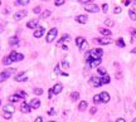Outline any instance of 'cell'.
Returning <instances> with one entry per match:
<instances>
[{
	"mask_svg": "<svg viewBox=\"0 0 136 122\" xmlns=\"http://www.w3.org/2000/svg\"><path fill=\"white\" fill-rule=\"evenodd\" d=\"M11 63H13V60H11V58H10L9 56L5 57V58L3 59V64H5V66H10Z\"/></svg>",
	"mask_w": 136,
	"mask_h": 122,
	"instance_id": "cell-26",
	"label": "cell"
},
{
	"mask_svg": "<svg viewBox=\"0 0 136 122\" xmlns=\"http://www.w3.org/2000/svg\"><path fill=\"white\" fill-rule=\"evenodd\" d=\"M78 98H79V93L78 92H72L71 93V100L72 101H77Z\"/></svg>",
	"mask_w": 136,
	"mask_h": 122,
	"instance_id": "cell-29",
	"label": "cell"
},
{
	"mask_svg": "<svg viewBox=\"0 0 136 122\" xmlns=\"http://www.w3.org/2000/svg\"><path fill=\"white\" fill-rule=\"evenodd\" d=\"M33 92H34V94H37V96H40V94L43 93V89L42 88H34Z\"/></svg>",
	"mask_w": 136,
	"mask_h": 122,
	"instance_id": "cell-33",
	"label": "cell"
},
{
	"mask_svg": "<svg viewBox=\"0 0 136 122\" xmlns=\"http://www.w3.org/2000/svg\"><path fill=\"white\" fill-rule=\"evenodd\" d=\"M100 96H101V101H102L103 103L110 102V94L107 93V92H102V93H100Z\"/></svg>",
	"mask_w": 136,
	"mask_h": 122,
	"instance_id": "cell-14",
	"label": "cell"
},
{
	"mask_svg": "<svg viewBox=\"0 0 136 122\" xmlns=\"http://www.w3.org/2000/svg\"><path fill=\"white\" fill-rule=\"evenodd\" d=\"M19 101H20V97L17 93L11 94V96L9 97V102H11V103H13V102H19Z\"/></svg>",
	"mask_w": 136,
	"mask_h": 122,
	"instance_id": "cell-21",
	"label": "cell"
},
{
	"mask_svg": "<svg viewBox=\"0 0 136 122\" xmlns=\"http://www.w3.org/2000/svg\"><path fill=\"white\" fill-rule=\"evenodd\" d=\"M110 75L108 74H105V75H102L101 77V82H102V85H107V83H110Z\"/></svg>",
	"mask_w": 136,
	"mask_h": 122,
	"instance_id": "cell-22",
	"label": "cell"
},
{
	"mask_svg": "<svg viewBox=\"0 0 136 122\" xmlns=\"http://www.w3.org/2000/svg\"><path fill=\"white\" fill-rule=\"evenodd\" d=\"M135 107H136V106H135Z\"/></svg>",
	"mask_w": 136,
	"mask_h": 122,
	"instance_id": "cell-64",
	"label": "cell"
},
{
	"mask_svg": "<svg viewBox=\"0 0 136 122\" xmlns=\"http://www.w3.org/2000/svg\"><path fill=\"white\" fill-rule=\"evenodd\" d=\"M96 112H97V108H96V107H92V108L89 110V113H91V115H95Z\"/></svg>",
	"mask_w": 136,
	"mask_h": 122,
	"instance_id": "cell-46",
	"label": "cell"
},
{
	"mask_svg": "<svg viewBox=\"0 0 136 122\" xmlns=\"http://www.w3.org/2000/svg\"><path fill=\"white\" fill-rule=\"evenodd\" d=\"M130 3H131V1H130V0H124V5H130Z\"/></svg>",
	"mask_w": 136,
	"mask_h": 122,
	"instance_id": "cell-52",
	"label": "cell"
},
{
	"mask_svg": "<svg viewBox=\"0 0 136 122\" xmlns=\"http://www.w3.org/2000/svg\"><path fill=\"white\" fill-rule=\"evenodd\" d=\"M44 1H49V0H44Z\"/></svg>",
	"mask_w": 136,
	"mask_h": 122,
	"instance_id": "cell-62",
	"label": "cell"
},
{
	"mask_svg": "<svg viewBox=\"0 0 136 122\" xmlns=\"http://www.w3.org/2000/svg\"><path fill=\"white\" fill-rule=\"evenodd\" d=\"M85 10L86 11H88V13H98L100 11V6L98 5H96V4H86L85 5Z\"/></svg>",
	"mask_w": 136,
	"mask_h": 122,
	"instance_id": "cell-4",
	"label": "cell"
},
{
	"mask_svg": "<svg viewBox=\"0 0 136 122\" xmlns=\"http://www.w3.org/2000/svg\"><path fill=\"white\" fill-rule=\"evenodd\" d=\"M4 32V27L3 25H0V33H3Z\"/></svg>",
	"mask_w": 136,
	"mask_h": 122,
	"instance_id": "cell-56",
	"label": "cell"
},
{
	"mask_svg": "<svg viewBox=\"0 0 136 122\" xmlns=\"http://www.w3.org/2000/svg\"><path fill=\"white\" fill-rule=\"evenodd\" d=\"M50 89H52L53 94H59L61 92H62V89H63V86H62V83H57V85L53 86Z\"/></svg>",
	"mask_w": 136,
	"mask_h": 122,
	"instance_id": "cell-7",
	"label": "cell"
},
{
	"mask_svg": "<svg viewBox=\"0 0 136 122\" xmlns=\"http://www.w3.org/2000/svg\"><path fill=\"white\" fill-rule=\"evenodd\" d=\"M89 85L92 86V87H100V86H102V82H101V77H91L89 78Z\"/></svg>",
	"mask_w": 136,
	"mask_h": 122,
	"instance_id": "cell-5",
	"label": "cell"
},
{
	"mask_svg": "<svg viewBox=\"0 0 136 122\" xmlns=\"http://www.w3.org/2000/svg\"><path fill=\"white\" fill-rule=\"evenodd\" d=\"M53 96H54V94H53V92H52V89H49V93H48V98H49V100H52V98H53Z\"/></svg>",
	"mask_w": 136,
	"mask_h": 122,
	"instance_id": "cell-50",
	"label": "cell"
},
{
	"mask_svg": "<svg viewBox=\"0 0 136 122\" xmlns=\"http://www.w3.org/2000/svg\"><path fill=\"white\" fill-rule=\"evenodd\" d=\"M129 17H130V19H131V20H134V21H135V20H136V13H135V10H134V9L129 10Z\"/></svg>",
	"mask_w": 136,
	"mask_h": 122,
	"instance_id": "cell-27",
	"label": "cell"
},
{
	"mask_svg": "<svg viewBox=\"0 0 136 122\" xmlns=\"http://www.w3.org/2000/svg\"><path fill=\"white\" fill-rule=\"evenodd\" d=\"M13 73H15V69H6V71L1 72V73H0V82H4V81H6V79L9 78L10 75L13 74Z\"/></svg>",
	"mask_w": 136,
	"mask_h": 122,
	"instance_id": "cell-3",
	"label": "cell"
},
{
	"mask_svg": "<svg viewBox=\"0 0 136 122\" xmlns=\"http://www.w3.org/2000/svg\"><path fill=\"white\" fill-rule=\"evenodd\" d=\"M69 39H71L69 34H63V35H62V38H61V39L58 40V44H62L63 42H68Z\"/></svg>",
	"mask_w": 136,
	"mask_h": 122,
	"instance_id": "cell-23",
	"label": "cell"
},
{
	"mask_svg": "<svg viewBox=\"0 0 136 122\" xmlns=\"http://www.w3.org/2000/svg\"><path fill=\"white\" fill-rule=\"evenodd\" d=\"M50 10H46V11H43L42 13V15H40V18L42 19H46V18H48V17H50Z\"/></svg>",
	"mask_w": 136,
	"mask_h": 122,
	"instance_id": "cell-30",
	"label": "cell"
},
{
	"mask_svg": "<svg viewBox=\"0 0 136 122\" xmlns=\"http://www.w3.org/2000/svg\"><path fill=\"white\" fill-rule=\"evenodd\" d=\"M97 72H98V74H101V75L107 74V73H106V69H105V68H97Z\"/></svg>",
	"mask_w": 136,
	"mask_h": 122,
	"instance_id": "cell-35",
	"label": "cell"
},
{
	"mask_svg": "<svg viewBox=\"0 0 136 122\" xmlns=\"http://www.w3.org/2000/svg\"><path fill=\"white\" fill-rule=\"evenodd\" d=\"M40 6H35V8H34V9H33V13H34V14H39V13H40Z\"/></svg>",
	"mask_w": 136,
	"mask_h": 122,
	"instance_id": "cell-42",
	"label": "cell"
},
{
	"mask_svg": "<svg viewBox=\"0 0 136 122\" xmlns=\"http://www.w3.org/2000/svg\"><path fill=\"white\" fill-rule=\"evenodd\" d=\"M116 122H126V121H125V118H117Z\"/></svg>",
	"mask_w": 136,
	"mask_h": 122,
	"instance_id": "cell-54",
	"label": "cell"
},
{
	"mask_svg": "<svg viewBox=\"0 0 136 122\" xmlns=\"http://www.w3.org/2000/svg\"><path fill=\"white\" fill-rule=\"evenodd\" d=\"M98 32L102 34V35H105V37H110L112 33H111V30L110 29H107V28H100L98 29Z\"/></svg>",
	"mask_w": 136,
	"mask_h": 122,
	"instance_id": "cell-17",
	"label": "cell"
},
{
	"mask_svg": "<svg viewBox=\"0 0 136 122\" xmlns=\"http://www.w3.org/2000/svg\"><path fill=\"white\" fill-rule=\"evenodd\" d=\"M62 49H63V50H68V47L67 45H62Z\"/></svg>",
	"mask_w": 136,
	"mask_h": 122,
	"instance_id": "cell-55",
	"label": "cell"
},
{
	"mask_svg": "<svg viewBox=\"0 0 136 122\" xmlns=\"http://www.w3.org/2000/svg\"><path fill=\"white\" fill-rule=\"evenodd\" d=\"M17 94L19 96L20 98H25V97H27V93H25L24 91H19V92H17Z\"/></svg>",
	"mask_w": 136,
	"mask_h": 122,
	"instance_id": "cell-37",
	"label": "cell"
},
{
	"mask_svg": "<svg viewBox=\"0 0 136 122\" xmlns=\"http://www.w3.org/2000/svg\"><path fill=\"white\" fill-rule=\"evenodd\" d=\"M131 53H132V54H136V48H134V49L131 50Z\"/></svg>",
	"mask_w": 136,
	"mask_h": 122,
	"instance_id": "cell-57",
	"label": "cell"
},
{
	"mask_svg": "<svg viewBox=\"0 0 136 122\" xmlns=\"http://www.w3.org/2000/svg\"><path fill=\"white\" fill-rule=\"evenodd\" d=\"M29 104L32 108H39L40 107V101H39L38 98H34V100H32V102Z\"/></svg>",
	"mask_w": 136,
	"mask_h": 122,
	"instance_id": "cell-16",
	"label": "cell"
},
{
	"mask_svg": "<svg viewBox=\"0 0 136 122\" xmlns=\"http://www.w3.org/2000/svg\"><path fill=\"white\" fill-rule=\"evenodd\" d=\"M132 122H136V118H135V120H134V121H132Z\"/></svg>",
	"mask_w": 136,
	"mask_h": 122,
	"instance_id": "cell-58",
	"label": "cell"
},
{
	"mask_svg": "<svg viewBox=\"0 0 136 122\" xmlns=\"http://www.w3.org/2000/svg\"><path fill=\"white\" fill-rule=\"evenodd\" d=\"M49 122H56V121H49Z\"/></svg>",
	"mask_w": 136,
	"mask_h": 122,
	"instance_id": "cell-61",
	"label": "cell"
},
{
	"mask_svg": "<svg viewBox=\"0 0 136 122\" xmlns=\"http://www.w3.org/2000/svg\"><path fill=\"white\" fill-rule=\"evenodd\" d=\"M14 111H15V108H14V106L13 104H6L5 107H4V112H8V113H14Z\"/></svg>",
	"mask_w": 136,
	"mask_h": 122,
	"instance_id": "cell-18",
	"label": "cell"
},
{
	"mask_svg": "<svg viewBox=\"0 0 136 122\" xmlns=\"http://www.w3.org/2000/svg\"><path fill=\"white\" fill-rule=\"evenodd\" d=\"M19 43V38L18 37H11L9 39V44L11 45V47H14V45H17Z\"/></svg>",
	"mask_w": 136,
	"mask_h": 122,
	"instance_id": "cell-19",
	"label": "cell"
},
{
	"mask_svg": "<svg viewBox=\"0 0 136 122\" xmlns=\"http://www.w3.org/2000/svg\"><path fill=\"white\" fill-rule=\"evenodd\" d=\"M62 67H63V68H68V67H69V64H68V62H66V60H63V62H62Z\"/></svg>",
	"mask_w": 136,
	"mask_h": 122,
	"instance_id": "cell-48",
	"label": "cell"
},
{
	"mask_svg": "<svg viewBox=\"0 0 136 122\" xmlns=\"http://www.w3.org/2000/svg\"><path fill=\"white\" fill-rule=\"evenodd\" d=\"M20 111L23 113H29L32 111V107H30V104H28L27 102H23L21 106H20Z\"/></svg>",
	"mask_w": 136,
	"mask_h": 122,
	"instance_id": "cell-9",
	"label": "cell"
},
{
	"mask_svg": "<svg viewBox=\"0 0 136 122\" xmlns=\"http://www.w3.org/2000/svg\"><path fill=\"white\" fill-rule=\"evenodd\" d=\"M87 48H88V44H87V42H85V43H83V44H82V45H81V47H79V49H81V50H85V49H86V50H87Z\"/></svg>",
	"mask_w": 136,
	"mask_h": 122,
	"instance_id": "cell-40",
	"label": "cell"
},
{
	"mask_svg": "<svg viewBox=\"0 0 136 122\" xmlns=\"http://www.w3.org/2000/svg\"><path fill=\"white\" fill-rule=\"evenodd\" d=\"M107 10H108V5H107V4H102V11H103V13H107Z\"/></svg>",
	"mask_w": 136,
	"mask_h": 122,
	"instance_id": "cell-43",
	"label": "cell"
},
{
	"mask_svg": "<svg viewBox=\"0 0 136 122\" xmlns=\"http://www.w3.org/2000/svg\"><path fill=\"white\" fill-rule=\"evenodd\" d=\"M87 20H88L87 15H85V14H81V15H77V17H76V21L79 23V24H86Z\"/></svg>",
	"mask_w": 136,
	"mask_h": 122,
	"instance_id": "cell-10",
	"label": "cell"
},
{
	"mask_svg": "<svg viewBox=\"0 0 136 122\" xmlns=\"http://www.w3.org/2000/svg\"><path fill=\"white\" fill-rule=\"evenodd\" d=\"M48 115H50V116H52V115H54V113H56V110H54V108H50V110H48Z\"/></svg>",
	"mask_w": 136,
	"mask_h": 122,
	"instance_id": "cell-49",
	"label": "cell"
},
{
	"mask_svg": "<svg viewBox=\"0 0 136 122\" xmlns=\"http://www.w3.org/2000/svg\"><path fill=\"white\" fill-rule=\"evenodd\" d=\"M85 42H86V40H85V38H83V37H78V38H76V45H77L78 48L81 47V45H82V44H83Z\"/></svg>",
	"mask_w": 136,
	"mask_h": 122,
	"instance_id": "cell-24",
	"label": "cell"
},
{
	"mask_svg": "<svg viewBox=\"0 0 136 122\" xmlns=\"http://www.w3.org/2000/svg\"><path fill=\"white\" fill-rule=\"evenodd\" d=\"M27 14H28V11H27V10H19V11H17V13L14 14V20L19 21V20H21L23 18H25V17H27Z\"/></svg>",
	"mask_w": 136,
	"mask_h": 122,
	"instance_id": "cell-6",
	"label": "cell"
},
{
	"mask_svg": "<svg viewBox=\"0 0 136 122\" xmlns=\"http://www.w3.org/2000/svg\"><path fill=\"white\" fill-rule=\"evenodd\" d=\"M130 33H131L132 38H136V29H131V30H130Z\"/></svg>",
	"mask_w": 136,
	"mask_h": 122,
	"instance_id": "cell-47",
	"label": "cell"
},
{
	"mask_svg": "<svg viewBox=\"0 0 136 122\" xmlns=\"http://www.w3.org/2000/svg\"><path fill=\"white\" fill-rule=\"evenodd\" d=\"M0 104H1V101H0Z\"/></svg>",
	"mask_w": 136,
	"mask_h": 122,
	"instance_id": "cell-63",
	"label": "cell"
},
{
	"mask_svg": "<svg viewBox=\"0 0 136 122\" xmlns=\"http://www.w3.org/2000/svg\"><path fill=\"white\" fill-rule=\"evenodd\" d=\"M58 35V29L57 28H52L48 32V34H47V38H46V40H47V43H52L56 38Z\"/></svg>",
	"mask_w": 136,
	"mask_h": 122,
	"instance_id": "cell-2",
	"label": "cell"
},
{
	"mask_svg": "<svg viewBox=\"0 0 136 122\" xmlns=\"http://www.w3.org/2000/svg\"><path fill=\"white\" fill-rule=\"evenodd\" d=\"M17 4L18 5H27V4H29V0H17Z\"/></svg>",
	"mask_w": 136,
	"mask_h": 122,
	"instance_id": "cell-32",
	"label": "cell"
},
{
	"mask_svg": "<svg viewBox=\"0 0 136 122\" xmlns=\"http://www.w3.org/2000/svg\"><path fill=\"white\" fill-rule=\"evenodd\" d=\"M95 42H97L100 44H102V45H106V44H111L112 43V40L110 39V38H97V39H95Z\"/></svg>",
	"mask_w": 136,
	"mask_h": 122,
	"instance_id": "cell-8",
	"label": "cell"
},
{
	"mask_svg": "<svg viewBox=\"0 0 136 122\" xmlns=\"http://www.w3.org/2000/svg\"><path fill=\"white\" fill-rule=\"evenodd\" d=\"M24 59V56L21 54V53H18L17 57H15V62H20V60H23Z\"/></svg>",
	"mask_w": 136,
	"mask_h": 122,
	"instance_id": "cell-34",
	"label": "cell"
},
{
	"mask_svg": "<svg viewBox=\"0 0 136 122\" xmlns=\"http://www.w3.org/2000/svg\"><path fill=\"white\" fill-rule=\"evenodd\" d=\"M102 101H101V96L100 94H96V96H93V103L95 104H98L101 103Z\"/></svg>",
	"mask_w": 136,
	"mask_h": 122,
	"instance_id": "cell-28",
	"label": "cell"
},
{
	"mask_svg": "<svg viewBox=\"0 0 136 122\" xmlns=\"http://www.w3.org/2000/svg\"><path fill=\"white\" fill-rule=\"evenodd\" d=\"M3 116H4V118H6V120H9V118H11V113L4 112V113H3Z\"/></svg>",
	"mask_w": 136,
	"mask_h": 122,
	"instance_id": "cell-41",
	"label": "cell"
},
{
	"mask_svg": "<svg viewBox=\"0 0 136 122\" xmlns=\"http://www.w3.org/2000/svg\"><path fill=\"white\" fill-rule=\"evenodd\" d=\"M114 13H115V14H120V13H121V8H120V6H115Z\"/></svg>",
	"mask_w": 136,
	"mask_h": 122,
	"instance_id": "cell-44",
	"label": "cell"
},
{
	"mask_svg": "<svg viewBox=\"0 0 136 122\" xmlns=\"http://www.w3.org/2000/svg\"><path fill=\"white\" fill-rule=\"evenodd\" d=\"M54 4H56V6H61V5H63V4H64V0H56V1H54Z\"/></svg>",
	"mask_w": 136,
	"mask_h": 122,
	"instance_id": "cell-39",
	"label": "cell"
},
{
	"mask_svg": "<svg viewBox=\"0 0 136 122\" xmlns=\"http://www.w3.org/2000/svg\"><path fill=\"white\" fill-rule=\"evenodd\" d=\"M0 5H1V0H0Z\"/></svg>",
	"mask_w": 136,
	"mask_h": 122,
	"instance_id": "cell-60",
	"label": "cell"
},
{
	"mask_svg": "<svg viewBox=\"0 0 136 122\" xmlns=\"http://www.w3.org/2000/svg\"><path fill=\"white\" fill-rule=\"evenodd\" d=\"M134 3H135V4H136V0H134Z\"/></svg>",
	"mask_w": 136,
	"mask_h": 122,
	"instance_id": "cell-59",
	"label": "cell"
},
{
	"mask_svg": "<svg viewBox=\"0 0 136 122\" xmlns=\"http://www.w3.org/2000/svg\"><path fill=\"white\" fill-rule=\"evenodd\" d=\"M44 33H46V29L43 27H38V29H35V32L33 33V35H34V38H40Z\"/></svg>",
	"mask_w": 136,
	"mask_h": 122,
	"instance_id": "cell-11",
	"label": "cell"
},
{
	"mask_svg": "<svg viewBox=\"0 0 136 122\" xmlns=\"http://www.w3.org/2000/svg\"><path fill=\"white\" fill-rule=\"evenodd\" d=\"M15 82H27L28 81V77H27V74L25 73H20V74L15 75Z\"/></svg>",
	"mask_w": 136,
	"mask_h": 122,
	"instance_id": "cell-12",
	"label": "cell"
},
{
	"mask_svg": "<svg viewBox=\"0 0 136 122\" xmlns=\"http://www.w3.org/2000/svg\"><path fill=\"white\" fill-rule=\"evenodd\" d=\"M17 54H18V53H17L15 50H13V52L9 54V57L11 58V60H13V62H15V57H17Z\"/></svg>",
	"mask_w": 136,
	"mask_h": 122,
	"instance_id": "cell-36",
	"label": "cell"
},
{
	"mask_svg": "<svg viewBox=\"0 0 136 122\" xmlns=\"http://www.w3.org/2000/svg\"><path fill=\"white\" fill-rule=\"evenodd\" d=\"M37 27H38V20H29L27 23V28L29 29H35Z\"/></svg>",
	"mask_w": 136,
	"mask_h": 122,
	"instance_id": "cell-15",
	"label": "cell"
},
{
	"mask_svg": "<svg viewBox=\"0 0 136 122\" xmlns=\"http://www.w3.org/2000/svg\"><path fill=\"white\" fill-rule=\"evenodd\" d=\"M34 122H43V118L39 116V117H37V118H35V121H34Z\"/></svg>",
	"mask_w": 136,
	"mask_h": 122,
	"instance_id": "cell-51",
	"label": "cell"
},
{
	"mask_svg": "<svg viewBox=\"0 0 136 122\" xmlns=\"http://www.w3.org/2000/svg\"><path fill=\"white\" fill-rule=\"evenodd\" d=\"M116 78H117V79H120V78H121V72H117V73H116Z\"/></svg>",
	"mask_w": 136,
	"mask_h": 122,
	"instance_id": "cell-53",
	"label": "cell"
},
{
	"mask_svg": "<svg viewBox=\"0 0 136 122\" xmlns=\"http://www.w3.org/2000/svg\"><path fill=\"white\" fill-rule=\"evenodd\" d=\"M88 107V103H87V101H82L81 103L78 104V110L79 111H86V108Z\"/></svg>",
	"mask_w": 136,
	"mask_h": 122,
	"instance_id": "cell-20",
	"label": "cell"
},
{
	"mask_svg": "<svg viewBox=\"0 0 136 122\" xmlns=\"http://www.w3.org/2000/svg\"><path fill=\"white\" fill-rule=\"evenodd\" d=\"M88 64H89V68H96L101 64V59H91L88 62Z\"/></svg>",
	"mask_w": 136,
	"mask_h": 122,
	"instance_id": "cell-13",
	"label": "cell"
},
{
	"mask_svg": "<svg viewBox=\"0 0 136 122\" xmlns=\"http://www.w3.org/2000/svg\"><path fill=\"white\" fill-rule=\"evenodd\" d=\"M89 57L92 59H101V57L103 56V50L101 48H95V49H91L89 52Z\"/></svg>",
	"mask_w": 136,
	"mask_h": 122,
	"instance_id": "cell-1",
	"label": "cell"
},
{
	"mask_svg": "<svg viewBox=\"0 0 136 122\" xmlns=\"http://www.w3.org/2000/svg\"><path fill=\"white\" fill-rule=\"evenodd\" d=\"M91 1H92V0H78V3H81V4H85V5H86V4H89Z\"/></svg>",
	"mask_w": 136,
	"mask_h": 122,
	"instance_id": "cell-45",
	"label": "cell"
},
{
	"mask_svg": "<svg viewBox=\"0 0 136 122\" xmlns=\"http://www.w3.org/2000/svg\"><path fill=\"white\" fill-rule=\"evenodd\" d=\"M116 45H117V47H120V48H125L126 44H125V42H124V39H122V38H118V39L116 40Z\"/></svg>",
	"mask_w": 136,
	"mask_h": 122,
	"instance_id": "cell-25",
	"label": "cell"
},
{
	"mask_svg": "<svg viewBox=\"0 0 136 122\" xmlns=\"http://www.w3.org/2000/svg\"><path fill=\"white\" fill-rule=\"evenodd\" d=\"M105 24H106L107 27H110V28L115 25V23H114V20H112V19H106V20H105Z\"/></svg>",
	"mask_w": 136,
	"mask_h": 122,
	"instance_id": "cell-31",
	"label": "cell"
},
{
	"mask_svg": "<svg viewBox=\"0 0 136 122\" xmlns=\"http://www.w3.org/2000/svg\"><path fill=\"white\" fill-rule=\"evenodd\" d=\"M54 73H56V74H62V72H61V67H59L58 64H57L56 68H54Z\"/></svg>",
	"mask_w": 136,
	"mask_h": 122,
	"instance_id": "cell-38",
	"label": "cell"
}]
</instances>
